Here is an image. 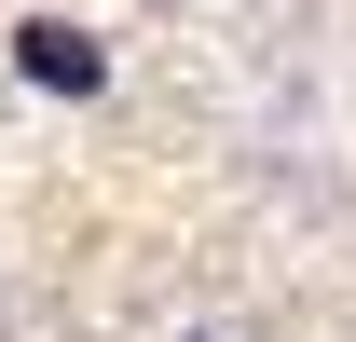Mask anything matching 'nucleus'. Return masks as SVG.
Listing matches in <instances>:
<instances>
[{"label": "nucleus", "instance_id": "nucleus-1", "mask_svg": "<svg viewBox=\"0 0 356 342\" xmlns=\"http://www.w3.org/2000/svg\"><path fill=\"white\" fill-rule=\"evenodd\" d=\"M14 69H28V83H55V96H96V83H110V69H96V42H83V28H55V14H28V28H14Z\"/></svg>", "mask_w": 356, "mask_h": 342}]
</instances>
